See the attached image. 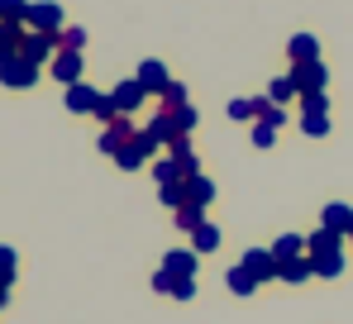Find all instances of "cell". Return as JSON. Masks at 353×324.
<instances>
[{
  "mask_svg": "<svg viewBox=\"0 0 353 324\" xmlns=\"http://www.w3.org/2000/svg\"><path fill=\"white\" fill-rule=\"evenodd\" d=\"M305 258L315 263V276H339L344 272V239L330 229H315L305 239Z\"/></svg>",
  "mask_w": 353,
  "mask_h": 324,
  "instance_id": "cell-1",
  "label": "cell"
},
{
  "mask_svg": "<svg viewBox=\"0 0 353 324\" xmlns=\"http://www.w3.org/2000/svg\"><path fill=\"white\" fill-rule=\"evenodd\" d=\"M301 134L305 139L330 134V96H301Z\"/></svg>",
  "mask_w": 353,
  "mask_h": 324,
  "instance_id": "cell-2",
  "label": "cell"
},
{
  "mask_svg": "<svg viewBox=\"0 0 353 324\" xmlns=\"http://www.w3.org/2000/svg\"><path fill=\"white\" fill-rule=\"evenodd\" d=\"M134 139H139V129H134V114H119L115 124H105V134H101V143H96V148H101V153H110V158H119V153H124Z\"/></svg>",
  "mask_w": 353,
  "mask_h": 324,
  "instance_id": "cell-3",
  "label": "cell"
},
{
  "mask_svg": "<svg viewBox=\"0 0 353 324\" xmlns=\"http://www.w3.org/2000/svg\"><path fill=\"white\" fill-rule=\"evenodd\" d=\"M39 81V67L29 62V57H5L0 62V86H10V91H24V86H34Z\"/></svg>",
  "mask_w": 353,
  "mask_h": 324,
  "instance_id": "cell-4",
  "label": "cell"
},
{
  "mask_svg": "<svg viewBox=\"0 0 353 324\" xmlns=\"http://www.w3.org/2000/svg\"><path fill=\"white\" fill-rule=\"evenodd\" d=\"M158 148H163V143H158V139H153L148 129H139V139H134V143H129V148H124V153L115 158V167H119V172H139V167L153 158Z\"/></svg>",
  "mask_w": 353,
  "mask_h": 324,
  "instance_id": "cell-5",
  "label": "cell"
},
{
  "mask_svg": "<svg viewBox=\"0 0 353 324\" xmlns=\"http://www.w3.org/2000/svg\"><path fill=\"white\" fill-rule=\"evenodd\" d=\"M24 29H29V34H62V5H53V0H39V5H29V19H24Z\"/></svg>",
  "mask_w": 353,
  "mask_h": 324,
  "instance_id": "cell-6",
  "label": "cell"
},
{
  "mask_svg": "<svg viewBox=\"0 0 353 324\" xmlns=\"http://www.w3.org/2000/svg\"><path fill=\"white\" fill-rule=\"evenodd\" d=\"M239 267L248 272L253 281H277V258H272V248H248V253L239 258Z\"/></svg>",
  "mask_w": 353,
  "mask_h": 324,
  "instance_id": "cell-7",
  "label": "cell"
},
{
  "mask_svg": "<svg viewBox=\"0 0 353 324\" xmlns=\"http://www.w3.org/2000/svg\"><path fill=\"white\" fill-rule=\"evenodd\" d=\"M19 57H29L34 67L53 62V57H58V34H24V43H19Z\"/></svg>",
  "mask_w": 353,
  "mask_h": 324,
  "instance_id": "cell-8",
  "label": "cell"
},
{
  "mask_svg": "<svg viewBox=\"0 0 353 324\" xmlns=\"http://www.w3.org/2000/svg\"><path fill=\"white\" fill-rule=\"evenodd\" d=\"M292 81H296L301 96H325L330 72H325V62H305V67H292Z\"/></svg>",
  "mask_w": 353,
  "mask_h": 324,
  "instance_id": "cell-9",
  "label": "cell"
},
{
  "mask_svg": "<svg viewBox=\"0 0 353 324\" xmlns=\"http://www.w3.org/2000/svg\"><path fill=\"white\" fill-rule=\"evenodd\" d=\"M134 81H139L143 91H153V96H163V91L172 86V77H168V67H163L158 57H143V62H139V72H134Z\"/></svg>",
  "mask_w": 353,
  "mask_h": 324,
  "instance_id": "cell-10",
  "label": "cell"
},
{
  "mask_svg": "<svg viewBox=\"0 0 353 324\" xmlns=\"http://www.w3.org/2000/svg\"><path fill=\"white\" fill-rule=\"evenodd\" d=\"M163 153H168V158L181 167V176H196V172H201V162H196V148H191V134H176V139L168 143V148H163Z\"/></svg>",
  "mask_w": 353,
  "mask_h": 324,
  "instance_id": "cell-11",
  "label": "cell"
},
{
  "mask_svg": "<svg viewBox=\"0 0 353 324\" xmlns=\"http://www.w3.org/2000/svg\"><path fill=\"white\" fill-rule=\"evenodd\" d=\"M143 96H148V91H143V86H139L134 77H129V81H119L115 91H110V101H115V110H119V114H134V110L143 105Z\"/></svg>",
  "mask_w": 353,
  "mask_h": 324,
  "instance_id": "cell-12",
  "label": "cell"
},
{
  "mask_svg": "<svg viewBox=\"0 0 353 324\" xmlns=\"http://www.w3.org/2000/svg\"><path fill=\"white\" fill-rule=\"evenodd\" d=\"M320 229H330V234L349 239V234H353V205H325V215H320Z\"/></svg>",
  "mask_w": 353,
  "mask_h": 324,
  "instance_id": "cell-13",
  "label": "cell"
},
{
  "mask_svg": "<svg viewBox=\"0 0 353 324\" xmlns=\"http://www.w3.org/2000/svg\"><path fill=\"white\" fill-rule=\"evenodd\" d=\"M48 72L58 77L62 86H77V81H81V53H58L48 62Z\"/></svg>",
  "mask_w": 353,
  "mask_h": 324,
  "instance_id": "cell-14",
  "label": "cell"
},
{
  "mask_svg": "<svg viewBox=\"0 0 353 324\" xmlns=\"http://www.w3.org/2000/svg\"><path fill=\"white\" fill-rule=\"evenodd\" d=\"M287 53H292V67L320 62V39H315V34H296L292 43H287Z\"/></svg>",
  "mask_w": 353,
  "mask_h": 324,
  "instance_id": "cell-15",
  "label": "cell"
},
{
  "mask_svg": "<svg viewBox=\"0 0 353 324\" xmlns=\"http://www.w3.org/2000/svg\"><path fill=\"white\" fill-rule=\"evenodd\" d=\"M96 101H101V91H96V86H86V81L67 86V110H72V114H91Z\"/></svg>",
  "mask_w": 353,
  "mask_h": 324,
  "instance_id": "cell-16",
  "label": "cell"
},
{
  "mask_svg": "<svg viewBox=\"0 0 353 324\" xmlns=\"http://www.w3.org/2000/svg\"><path fill=\"white\" fill-rule=\"evenodd\" d=\"M210 201H215V181H210L205 172H196V176H186V205H201V210H205Z\"/></svg>",
  "mask_w": 353,
  "mask_h": 324,
  "instance_id": "cell-17",
  "label": "cell"
},
{
  "mask_svg": "<svg viewBox=\"0 0 353 324\" xmlns=\"http://www.w3.org/2000/svg\"><path fill=\"white\" fill-rule=\"evenodd\" d=\"M196 263H201L196 248H172V253L163 258V267L172 272V276H196Z\"/></svg>",
  "mask_w": 353,
  "mask_h": 324,
  "instance_id": "cell-18",
  "label": "cell"
},
{
  "mask_svg": "<svg viewBox=\"0 0 353 324\" xmlns=\"http://www.w3.org/2000/svg\"><path fill=\"white\" fill-rule=\"evenodd\" d=\"M272 258H277V267L292 263V258H305V239H301V234H282V239L272 243Z\"/></svg>",
  "mask_w": 353,
  "mask_h": 324,
  "instance_id": "cell-19",
  "label": "cell"
},
{
  "mask_svg": "<svg viewBox=\"0 0 353 324\" xmlns=\"http://www.w3.org/2000/svg\"><path fill=\"white\" fill-rule=\"evenodd\" d=\"M253 119H263V124L282 129V124H287V110H282V105H272L268 96H253Z\"/></svg>",
  "mask_w": 353,
  "mask_h": 324,
  "instance_id": "cell-20",
  "label": "cell"
},
{
  "mask_svg": "<svg viewBox=\"0 0 353 324\" xmlns=\"http://www.w3.org/2000/svg\"><path fill=\"white\" fill-rule=\"evenodd\" d=\"M310 276H315V263H310V258H292V263H282V267H277V281H310Z\"/></svg>",
  "mask_w": 353,
  "mask_h": 324,
  "instance_id": "cell-21",
  "label": "cell"
},
{
  "mask_svg": "<svg viewBox=\"0 0 353 324\" xmlns=\"http://www.w3.org/2000/svg\"><path fill=\"white\" fill-rule=\"evenodd\" d=\"M24 34H29L24 24H0V62H5V57H14V53H19V43H24Z\"/></svg>",
  "mask_w": 353,
  "mask_h": 324,
  "instance_id": "cell-22",
  "label": "cell"
},
{
  "mask_svg": "<svg viewBox=\"0 0 353 324\" xmlns=\"http://www.w3.org/2000/svg\"><path fill=\"white\" fill-rule=\"evenodd\" d=\"M296 96H301V91H296L292 72H287V77H272V86H268V101H272V105L287 110V101H296Z\"/></svg>",
  "mask_w": 353,
  "mask_h": 324,
  "instance_id": "cell-23",
  "label": "cell"
},
{
  "mask_svg": "<svg viewBox=\"0 0 353 324\" xmlns=\"http://www.w3.org/2000/svg\"><path fill=\"white\" fill-rule=\"evenodd\" d=\"M191 248H196V253H215V248H220V229H215V224L205 219V224H201V229L191 234Z\"/></svg>",
  "mask_w": 353,
  "mask_h": 324,
  "instance_id": "cell-24",
  "label": "cell"
},
{
  "mask_svg": "<svg viewBox=\"0 0 353 324\" xmlns=\"http://www.w3.org/2000/svg\"><path fill=\"white\" fill-rule=\"evenodd\" d=\"M29 19V0H0V24H24Z\"/></svg>",
  "mask_w": 353,
  "mask_h": 324,
  "instance_id": "cell-25",
  "label": "cell"
},
{
  "mask_svg": "<svg viewBox=\"0 0 353 324\" xmlns=\"http://www.w3.org/2000/svg\"><path fill=\"white\" fill-rule=\"evenodd\" d=\"M172 219H176V229H191V234H196V229L205 224V210H201V205H181V210H172Z\"/></svg>",
  "mask_w": 353,
  "mask_h": 324,
  "instance_id": "cell-26",
  "label": "cell"
},
{
  "mask_svg": "<svg viewBox=\"0 0 353 324\" xmlns=\"http://www.w3.org/2000/svg\"><path fill=\"white\" fill-rule=\"evenodd\" d=\"M225 286H230L234 296H253V291H258V281H253V276H248L243 267H230V276H225Z\"/></svg>",
  "mask_w": 353,
  "mask_h": 324,
  "instance_id": "cell-27",
  "label": "cell"
},
{
  "mask_svg": "<svg viewBox=\"0 0 353 324\" xmlns=\"http://www.w3.org/2000/svg\"><path fill=\"white\" fill-rule=\"evenodd\" d=\"M158 201H163L168 210H181V205H186V181H172V186H158Z\"/></svg>",
  "mask_w": 353,
  "mask_h": 324,
  "instance_id": "cell-28",
  "label": "cell"
},
{
  "mask_svg": "<svg viewBox=\"0 0 353 324\" xmlns=\"http://www.w3.org/2000/svg\"><path fill=\"white\" fill-rule=\"evenodd\" d=\"M153 176H158V186H172V181H186V176H181V167H176L172 158H158V162H153Z\"/></svg>",
  "mask_w": 353,
  "mask_h": 324,
  "instance_id": "cell-29",
  "label": "cell"
},
{
  "mask_svg": "<svg viewBox=\"0 0 353 324\" xmlns=\"http://www.w3.org/2000/svg\"><path fill=\"white\" fill-rule=\"evenodd\" d=\"M86 48V29H62L58 34V53H81Z\"/></svg>",
  "mask_w": 353,
  "mask_h": 324,
  "instance_id": "cell-30",
  "label": "cell"
},
{
  "mask_svg": "<svg viewBox=\"0 0 353 324\" xmlns=\"http://www.w3.org/2000/svg\"><path fill=\"white\" fill-rule=\"evenodd\" d=\"M163 114L172 119L176 134H191V129H196V110H191V105H181V110H163Z\"/></svg>",
  "mask_w": 353,
  "mask_h": 324,
  "instance_id": "cell-31",
  "label": "cell"
},
{
  "mask_svg": "<svg viewBox=\"0 0 353 324\" xmlns=\"http://www.w3.org/2000/svg\"><path fill=\"white\" fill-rule=\"evenodd\" d=\"M19 276V258H14V248H0V286H10Z\"/></svg>",
  "mask_w": 353,
  "mask_h": 324,
  "instance_id": "cell-32",
  "label": "cell"
},
{
  "mask_svg": "<svg viewBox=\"0 0 353 324\" xmlns=\"http://www.w3.org/2000/svg\"><path fill=\"white\" fill-rule=\"evenodd\" d=\"M158 101H163V110H181V105H186V86H181V81H172Z\"/></svg>",
  "mask_w": 353,
  "mask_h": 324,
  "instance_id": "cell-33",
  "label": "cell"
},
{
  "mask_svg": "<svg viewBox=\"0 0 353 324\" xmlns=\"http://www.w3.org/2000/svg\"><path fill=\"white\" fill-rule=\"evenodd\" d=\"M253 143H258V148H272V143H277V129L263 124V119H253Z\"/></svg>",
  "mask_w": 353,
  "mask_h": 324,
  "instance_id": "cell-34",
  "label": "cell"
},
{
  "mask_svg": "<svg viewBox=\"0 0 353 324\" xmlns=\"http://www.w3.org/2000/svg\"><path fill=\"white\" fill-rule=\"evenodd\" d=\"M176 281H181V276H172V272L163 267L158 276H153V291H158V296H172V291H176Z\"/></svg>",
  "mask_w": 353,
  "mask_h": 324,
  "instance_id": "cell-35",
  "label": "cell"
},
{
  "mask_svg": "<svg viewBox=\"0 0 353 324\" xmlns=\"http://www.w3.org/2000/svg\"><path fill=\"white\" fill-rule=\"evenodd\" d=\"M230 119H239V124H253V101H230Z\"/></svg>",
  "mask_w": 353,
  "mask_h": 324,
  "instance_id": "cell-36",
  "label": "cell"
},
{
  "mask_svg": "<svg viewBox=\"0 0 353 324\" xmlns=\"http://www.w3.org/2000/svg\"><path fill=\"white\" fill-rule=\"evenodd\" d=\"M191 296H196V276H181L176 291H172V301H191Z\"/></svg>",
  "mask_w": 353,
  "mask_h": 324,
  "instance_id": "cell-37",
  "label": "cell"
},
{
  "mask_svg": "<svg viewBox=\"0 0 353 324\" xmlns=\"http://www.w3.org/2000/svg\"><path fill=\"white\" fill-rule=\"evenodd\" d=\"M5 291H10V286H0V305H5Z\"/></svg>",
  "mask_w": 353,
  "mask_h": 324,
  "instance_id": "cell-38",
  "label": "cell"
},
{
  "mask_svg": "<svg viewBox=\"0 0 353 324\" xmlns=\"http://www.w3.org/2000/svg\"><path fill=\"white\" fill-rule=\"evenodd\" d=\"M349 243H353V234H349Z\"/></svg>",
  "mask_w": 353,
  "mask_h": 324,
  "instance_id": "cell-39",
  "label": "cell"
}]
</instances>
